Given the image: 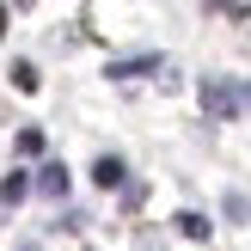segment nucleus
<instances>
[{"instance_id": "obj_1", "label": "nucleus", "mask_w": 251, "mask_h": 251, "mask_svg": "<svg viewBox=\"0 0 251 251\" xmlns=\"http://www.w3.org/2000/svg\"><path fill=\"white\" fill-rule=\"evenodd\" d=\"M202 110H208L215 123H239L245 92H239V86H227V80H202Z\"/></svg>"}, {"instance_id": "obj_2", "label": "nucleus", "mask_w": 251, "mask_h": 251, "mask_svg": "<svg viewBox=\"0 0 251 251\" xmlns=\"http://www.w3.org/2000/svg\"><path fill=\"white\" fill-rule=\"evenodd\" d=\"M37 196H49V202L68 196V166H61V159H43V166H37Z\"/></svg>"}, {"instance_id": "obj_3", "label": "nucleus", "mask_w": 251, "mask_h": 251, "mask_svg": "<svg viewBox=\"0 0 251 251\" xmlns=\"http://www.w3.org/2000/svg\"><path fill=\"white\" fill-rule=\"evenodd\" d=\"M104 74L110 80H141V74H159V55H117Z\"/></svg>"}, {"instance_id": "obj_4", "label": "nucleus", "mask_w": 251, "mask_h": 251, "mask_svg": "<svg viewBox=\"0 0 251 251\" xmlns=\"http://www.w3.org/2000/svg\"><path fill=\"white\" fill-rule=\"evenodd\" d=\"M123 178H129V166H123L117 153H104V159H92V184H98V190H123Z\"/></svg>"}, {"instance_id": "obj_5", "label": "nucleus", "mask_w": 251, "mask_h": 251, "mask_svg": "<svg viewBox=\"0 0 251 251\" xmlns=\"http://www.w3.org/2000/svg\"><path fill=\"white\" fill-rule=\"evenodd\" d=\"M31 190H37L31 172H6V178H0V202H6V208H12V202H25Z\"/></svg>"}, {"instance_id": "obj_6", "label": "nucleus", "mask_w": 251, "mask_h": 251, "mask_svg": "<svg viewBox=\"0 0 251 251\" xmlns=\"http://www.w3.org/2000/svg\"><path fill=\"white\" fill-rule=\"evenodd\" d=\"M178 233H184V239H196V245H202V239H208L215 227H208V215H196V208H184V215H178Z\"/></svg>"}, {"instance_id": "obj_7", "label": "nucleus", "mask_w": 251, "mask_h": 251, "mask_svg": "<svg viewBox=\"0 0 251 251\" xmlns=\"http://www.w3.org/2000/svg\"><path fill=\"white\" fill-rule=\"evenodd\" d=\"M12 86H19V92H37L43 80H37V68H31V61H12Z\"/></svg>"}, {"instance_id": "obj_8", "label": "nucleus", "mask_w": 251, "mask_h": 251, "mask_svg": "<svg viewBox=\"0 0 251 251\" xmlns=\"http://www.w3.org/2000/svg\"><path fill=\"white\" fill-rule=\"evenodd\" d=\"M19 153H25V159L43 153V129H19Z\"/></svg>"}, {"instance_id": "obj_9", "label": "nucleus", "mask_w": 251, "mask_h": 251, "mask_svg": "<svg viewBox=\"0 0 251 251\" xmlns=\"http://www.w3.org/2000/svg\"><path fill=\"white\" fill-rule=\"evenodd\" d=\"M227 215H233V221H251V202H245L239 190H227Z\"/></svg>"}, {"instance_id": "obj_10", "label": "nucleus", "mask_w": 251, "mask_h": 251, "mask_svg": "<svg viewBox=\"0 0 251 251\" xmlns=\"http://www.w3.org/2000/svg\"><path fill=\"white\" fill-rule=\"evenodd\" d=\"M147 202V184H123V208H141Z\"/></svg>"}, {"instance_id": "obj_11", "label": "nucleus", "mask_w": 251, "mask_h": 251, "mask_svg": "<svg viewBox=\"0 0 251 251\" xmlns=\"http://www.w3.org/2000/svg\"><path fill=\"white\" fill-rule=\"evenodd\" d=\"M12 251H37V239H25V245H12Z\"/></svg>"}, {"instance_id": "obj_12", "label": "nucleus", "mask_w": 251, "mask_h": 251, "mask_svg": "<svg viewBox=\"0 0 251 251\" xmlns=\"http://www.w3.org/2000/svg\"><path fill=\"white\" fill-rule=\"evenodd\" d=\"M0 37H6V6H0Z\"/></svg>"}, {"instance_id": "obj_13", "label": "nucleus", "mask_w": 251, "mask_h": 251, "mask_svg": "<svg viewBox=\"0 0 251 251\" xmlns=\"http://www.w3.org/2000/svg\"><path fill=\"white\" fill-rule=\"evenodd\" d=\"M245 104H251V86H245Z\"/></svg>"}]
</instances>
